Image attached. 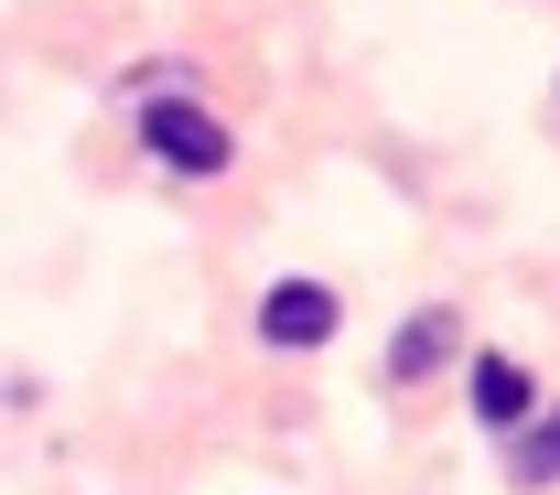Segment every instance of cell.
I'll use <instances>...</instances> for the list:
<instances>
[{"instance_id":"6da1fadb","label":"cell","mask_w":560,"mask_h":495,"mask_svg":"<svg viewBox=\"0 0 560 495\" xmlns=\"http://www.w3.org/2000/svg\"><path fill=\"white\" fill-rule=\"evenodd\" d=\"M140 141L162 151L173 173H215V162H226V130H215L206 108H184V97H162V108L140 119Z\"/></svg>"},{"instance_id":"7a4b0ae2","label":"cell","mask_w":560,"mask_h":495,"mask_svg":"<svg viewBox=\"0 0 560 495\" xmlns=\"http://www.w3.org/2000/svg\"><path fill=\"white\" fill-rule=\"evenodd\" d=\"M259 334H270V345H324V334H335V291L324 281H280L270 302H259Z\"/></svg>"},{"instance_id":"3957f363","label":"cell","mask_w":560,"mask_h":495,"mask_svg":"<svg viewBox=\"0 0 560 495\" xmlns=\"http://www.w3.org/2000/svg\"><path fill=\"white\" fill-rule=\"evenodd\" d=\"M475 410H486L495 431L528 421V366H517V355H475Z\"/></svg>"},{"instance_id":"277c9868","label":"cell","mask_w":560,"mask_h":495,"mask_svg":"<svg viewBox=\"0 0 560 495\" xmlns=\"http://www.w3.org/2000/svg\"><path fill=\"white\" fill-rule=\"evenodd\" d=\"M442 355H453V313H420L410 334H399V355H388V377H431Z\"/></svg>"},{"instance_id":"5b68a950","label":"cell","mask_w":560,"mask_h":495,"mask_svg":"<svg viewBox=\"0 0 560 495\" xmlns=\"http://www.w3.org/2000/svg\"><path fill=\"white\" fill-rule=\"evenodd\" d=\"M517 474H528V485H539V474H560V410L528 431V441H517Z\"/></svg>"}]
</instances>
